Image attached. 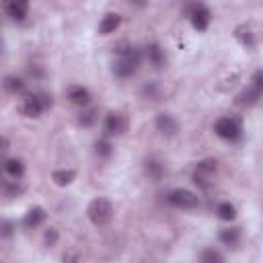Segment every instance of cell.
<instances>
[{
    "label": "cell",
    "mask_w": 263,
    "mask_h": 263,
    "mask_svg": "<svg viewBox=\"0 0 263 263\" xmlns=\"http://www.w3.org/2000/svg\"><path fill=\"white\" fill-rule=\"evenodd\" d=\"M115 54H117V60L113 62V72L117 76L125 78V76H132L138 70V66H140V52L134 46L119 43L115 48Z\"/></svg>",
    "instance_id": "cell-1"
},
{
    "label": "cell",
    "mask_w": 263,
    "mask_h": 263,
    "mask_svg": "<svg viewBox=\"0 0 263 263\" xmlns=\"http://www.w3.org/2000/svg\"><path fill=\"white\" fill-rule=\"evenodd\" d=\"M89 220L95 224V226H107L113 218V206L107 198H95L91 204H89Z\"/></svg>",
    "instance_id": "cell-2"
},
{
    "label": "cell",
    "mask_w": 263,
    "mask_h": 263,
    "mask_svg": "<svg viewBox=\"0 0 263 263\" xmlns=\"http://www.w3.org/2000/svg\"><path fill=\"white\" fill-rule=\"evenodd\" d=\"M50 105H52V97L50 95H46V93H33V95H27L21 101L19 111L25 117H39Z\"/></svg>",
    "instance_id": "cell-3"
},
{
    "label": "cell",
    "mask_w": 263,
    "mask_h": 263,
    "mask_svg": "<svg viewBox=\"0 0 263 263\" xmlns=\"http://www.w3.org/2000/svg\"><path fill=\"white\" fill-rule=\"evenodd\" d=\"M214 132H216V136H220L222 140L234 142V140L240 138L243 127H240V121L234 119V117H220V119L214 123Z\"/></svg>",
    "instance_id": "cell-4"
},
{
    "label": "cell",
    "mask_w": 263,
    "mask_h": 263,
    "mask_svg": "<svg viewBox=\"0 0 263 263\" xmlns=\"http://www.w3.org/2000/svg\"><path fill=\"white\" fill-rule=\"evenodd\" d=\"M167 202L179 210H193L200 206V198L187 189H175L167 195Z\"/></svg>",
    "instance_id": "cell-5"
},
{
    "label": "cell",
    "mask_w": 263,
    "mask_h": 263,
    "mask_svg": "<svg viewBox=\"0 0 263 263\" xmlns=\"http://www.w3.org/2000/svg\"><path fill=\"white\" fill-rule=\"evenodd\" d=\"M125 129H127V119L123 113H109L105 117V123H103L105 136H121Z\"/></svg>",
    "instance_id": "cell-6"
},
{
    "label": "cell",
    "mask_w": 263,
    "mask_h": 263,
    "mask_svg": "<svg viewBox=\"0 0 263 263\" xmlns=\"http://www.w3.org/2000/svg\"><path fill=\"white\" fill-rule=\"evenodd\" d=\"M214 173H216V161H204V163L198 165V169L193 173V183L204 187V189H208L210 187V179H212Z\"/></svg>",
    "instance_id": "cell-7"
},
{
    "label": "cell",
    "mask_w": 263,
    "mask_h": 263,
    "mask_svg": "<svg viewBox=\"0 0 263 263\" xmlns=\"http://www.w3.org/2000/svg\"><path fill=\"white\" fill-rule=\"evenodd\" d=\"M5 11L13 21H23L29 11V0H5Z\"/></svg>",
    "instance_id": "cell-8"
},
{
    "label": "cell",
    "mask_w": 263,
    "mask_h": 263,
    "mask_svg": "<svg viewBox=\"0 0 263 263\" xmlns=\"http://www.w3.org/2000/svg\"><path fill=\"white\" fill-rule=\"evenodd\" d=\"M210 21H212V15H210V11H208L206 7L198 5V7L191 11V25H193L198 31H206L208 25H210Z\"/></svg>",
    "instance_id": "cell-9"
},
{
    "label": "cell",
    "mask_w": 263,
    "mask_h": 263,
    "mask_svg": "<svg viewBox=\"0 0 263 263\" xmlns=\"http://www.w3.org/2000/svg\"><path fill=\"white\" fill-rule=\"evenodd\" d=\"M66 97L74 105H89V101H91V93L86 89H82V86H70L66 91Z\"/></svg>",
    "instance_id": "cell-10"
},
{
    "label": "cell",
    "mask_w": 263,
    "mask_h": 263,
    "mask_svg": "<svg viewBox=\"0 0 263 263\" xmlns=\"http://www.w3.org/2000/svg\"><path fill=\"white\" fill-rule=\"evenodd\" d=\"M119 23H121V17H119L117 13H107V15L103 17L101 25H99V33H101V35H109V33H113V31L119 27Z\"/></svg>",
    "instance_id": "cell-11"
},
{
    "label": "cell",
    "mask_w": 263,
    "mask_h": 263,
    "mask_svg": "<svg viewBox=\"0 0 263 263\" xmlns=\"http://www.w3.org/2000/svg\"><path fill=\"white\" fill-rule=\"evenodd\" d=\"M157 127H159V132H161V134L173 136L175 132H177V121H175L171 115H167V113H161V115L157 117Z\"/></svg>",
    "instance_id": "cell-12"
},
{
    "label": "cell",
    "mask_w": 263,
    "mask_h": 263,
    "mask_svg": "<svg viewBox=\"0 0 263 263\" xmlns=\"http://www.w3.org/2000/svg\"><path fill=\"white\" fill-rule=\"evenodd\" d=\"M43 220H46V212H43V208H31V210L25 214L23 224H25V228H37Z\"/></svg>",
    "instance_id": "cell-13"
},
{
    "label": "cell",
    "mask_w": 263,
    "mask_h": 263,
    "mask_svg": "<svg viewBox=\"0 0 263 263\" xmlns=\"http://www.w3.org/2000/svg\"><path fill=\"white\" fill-rule=\"evenodd\" d=\"M5 171H7L9 177L21 179L23 173H25V165H23V161H19V159H9V161L5 163Z\"/></svg>",
    "instance_id": "cell-14"
},
{
    "label": "cell",
    "mask_w": 263,
    "mask_h": 263,
    "mask_svg": "<svg viewBox=\"0 0 263 263\" xmlns=\"http://www.w3.org/2000/svg\"><path fill=\"white\" fill-rule=\"evenodd\" d=\"M146 56H148V60H150V64H152L155 68H161V66L165 64V54H163V50H161L157 43H150V46L146 48Z\"/></svg>",
    "instance_id": "cell-15"
},
{
    "label": "cell",
    "mask_w": 263,
    "mask_h": 263,
    "mask_svg": "<svg viewBox=\"0 0 263 263\" xmlns=\"http://www.w3.org/2000/svg\"><path fill=\"white\" fill-rule=\"evenodd\" d=\"M216 214H218V218H220V220H226V222H230V220H234V218H236V210H234V206H232V204H228V202L218 204Z\"/></svg>",
    "instance_id": "cell-16"
},
{
    "label": "cell",
    "mask_w": 263,
    "mask_h": 263,
    "mask_svg": "<svg viewBox=\"0 0 263 263\" xmlns=\"http://www.w3.org/2000/svg\"><path fill=\"white\" fill-rule=\"evenodd\" d=\"M5 89H7L9 93L17 95V93H23V91H25V82H23L21 78H17V76H7V78H5Z\"/></svg>",
    "instance_id": "cell-17"
},
{
    "label": "cell",
    "mask_w": 263,
    "mask_h": 263,
    "mask_svg": "<svg viewBox=\"0 0 263 263\" xmlns=\"http://www.w3.org/2000/svg\"><path fill=\"white\" fill-rule=\"evenodd\" d=\"M54 181L56 185L64 187V185H70L74 181V171H56L54 173Z\"/></svg>",
    "instance_id": "cell-18"
},
{
    "label": "cell",
    "mask_w": 263,
    "mask_h": 263,
    "mask_svg": "<svg viewBox=\"0 0 263 263\" xmlns=\"http://www.w3.org/2000/svg\"><path fill=\"white\" fill-rule=\"evenodd\" d=\"M238 236H240V230H238V228H224V230L220 232V240H222L224 245H234V243L238 240Z\"/></svg>",
    "instance_id": "cell-19"
},
{
    "label": "cell",
    "mask_w": 263,
    "mask_h": 263,
    "mask_svg": "<svg viewBox=\"0 0 263 263\" xmlns=\"http://www.w3.org/2000/svg\"><path fill=\"white\" fill-rule=\"evenodd\" d=\"M95 119H97V113H95V109H86V111H82V113L78 115V121H80L84 127L93 125V123H95Z\"/></svg>",
    "instance_id": "cell-20"
},
{
    "label": "cell",
    "mask_w": 263,
    "mask_h": 263,
    "mask_svg": "<svg viewBox=\"0 0 263 263\" xmlns=\"http://www.w3.org/2000/svg\"><path fill=\"white\" fill-rule=\"evenodd\" d=\"M95 150H97V155L103 157V159L111 157V144H109L107 140H99V142L95 144Z\"/></svg>",
    "instance_id": "cell-21"
},
{
    "label": "cell",
    "mask_w": 263,
    "mask_h": 263,
    "mask_svg": "<svg viewBox=\"0 0 263 263\" xmlns=\"http://www.w3.org/2000/svg\"><path fill=\"white\" fill-rule=\"evenodd\" d=\"M146 171H148L155 179H159V177H161V173H163V167H161L157 161H148V163H146Z\"/></svg>",
    "instance_id": "cell-22"
},
{
    "label": "cell",
    "mask_w": 263,
    "mask_h": 263,
    "mask_svg": "<svg viewBox=\"0 0 263 263\" xmlns=\"http://www.w3.org/2000/svg\"><path fill=\"white\" fill-rule=\"evenodd\" d=\"M251 86H253L259 95H263V72H255V76H253V80H251Z\"/></svg>",
    "instance_id": "cell-23"
},
{
    "label": "cell",
    "mask_w": 263,
    "mask_h": 263,
    "mask_svg": "<svg viewBox=\"0 0 263 263\" xmlns=\"http://www.w3.org/2000/svg\"><path fill=\"white\" fill-rule=\"evenodd\" d=\"M236 37H238L245 46H253V39H251V35H249V29H247V31H245V29H238V31H236Z\"/></svg>",
    "instance_id": "cell-24"
},
{
    "label": "cell",
    "mask_w": 263,
    "mask_h": 263,
    "mask_svg": "<svg viewBox=\"0 0 263 263\" xmlns=\"http://www.w3.org/2000/svg\"><path fill=\"white\" fill-rule=\"evenodd\" d=\"M202 261H222V255L216 253V251H206L202 255Z\"/></svg>",
    "instance_id": "cell-25"
},
{
    "label": "cell",
    "mask_w": 263,
    "mask_h": 263,
    "mask_svg": "<svg viewBox=\"0 0 263 263\" xmlns=\"http://www.w3.org/2000/svg\"><path fill=\"white\" fill-rule=\"evenodd\" d=\"M56 238H58V232H56V228H50V230L46 232V243L54 245V243H56Z\"/></svg>",
    "instance_id": "cell-26"
},
{
    "label": "cell",
    "mask_w": 263,
    "mask_h": 263,
    "mask_svg": "<svg viewBox=\"0 0 263 263\" xmlns=\"http://www.w3.org/2000/svg\"><path fill=\"white\" fill-rule=\"evenodd\" d=\"M132 3H136V5H142V0H132Z\"/></svg>",
    "instance_id": "cell-27"
}]
</instances>
